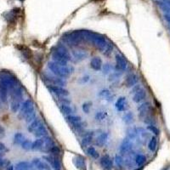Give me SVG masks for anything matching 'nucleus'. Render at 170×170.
<instances>
[{
  "label": "nucleus",
  "instance_id": "49530a36",
  "mask_svg": "<svg viewBox=\"0 0 170 170\" xmlns=\"http://www.w3.org/2000/svg\"><path fill=\"white\" fill-rule=\"evenodd\" d=\"M59 101L60 102V105H70L71 104V100L67 98L66 96H60Z\"/></svg>",
  "mask_w": 170,
  "mask_h": 170
},
{
  "label": "nucleus",
  "instance_id": "f03ea898",
  "mask_svg": "<svg viewBox=\"0 0 170 170\" xmlns=\"http://www.w3.org/2000/svg\"><path fill=\"white\" fill-rule=\"evenodd\" d=\"M48 69L54 75H56L57 77L61 78H68L71 73V71H73V69H71L67 67H62V66H60L58 64H56L54 61H49L48 62Z\"/></svg>",
  "mask_w": 170,
  "mask_h": 170
},
{
  "label": "nucleus",
  "instance_id": "9d476101",
  "mask_svg": "<svg viewBox=\"0 0 170 170\" xmlns=\"http://www.w3.org/2000/svg\"><path fill=\"white\" fill-rule=\"evenodd\" d=\"M146 98V91L144 89H141L139 91L133 94V101L135 103H140L141 101H143Z\"/></svg>",
  "mask_w": 170,
  "mask_h": 170
},
{
  "label": "nucleus",
  "instance_id": "9b49d317",
  "mask_svg": "<svg viewBox=\"0 0 170 170\" xmlns=\"http://www.w3.org/2000/svg\"><path fill=\"white\" fill-rule=\"evenodd\" d=\"M45 142H46V136L42 138H37V140L33 142L32 150H42L44 149Z\"/></svg>",
  "mask_w": 170,
  "mask_h": 170
},
{
  "label": "nucleus",
  "instance_id": "20e7f679",
  "mask_svg": "<svg viewBox=\"0 0 170 170\" xmlns=\"http://www.w3.org/2000/svg\"><path fill=\"white\" fill-rule=\"evenodd\" d=\"M35 111L33 103L31 100H25L21 106L20 109V113H19V118H26L27 116L32 114L33 112Z\"/></svg>",
  "mask_w": 170,
  "mask_h": 170
},
{
  "label": "nucleus",
  "instance_id": "ea45409f",
  "mask_svg": "<svg viewBox=\"0 0 170 170\" xmlns=\"http://www.w3.org/2000/svg\"><path fill=\"white\" fill-rule=\"evenodd\" d=\"M21 147L25 150H32V146H33V141H31L30 140H26L25 139V141L21 143Z\"/></svg>",
  "mask_w": 170,
  "mask_h": 170
},
{
  "label": "nucleus",
  "instance_id": "de8ad7c7",
  "mask_svg": "<svg viewBox=\"0 0 170 170\" xmlns=\"http://www.w3.org/2000/svg\"><path fill=\"white\" fill-rule=\"evenodd\" d=\"M115 163L118 167H122V164H123V160H122V157L121 156L117 155L115 156Z\"/></svg>",
  "mask_w": 170,
  "mask_h": 170
},
{
  "label": "nucleus",
  "instance_id": "58836bf2",
  "mask_svg": "<svg viewBox=\"0 0 170 170\" xmlns=\"http://www.w3.org/2000/svg\"><path fill=\"white\" fill-rule=\"evenodd\" d=\"M112 50H113V44L111 43V41H109V42H108V44H106V46L104 55L106 56H109L111 54Z\"/></svg>",
  "mask_w": 170,
  "mask_h": 170
},
{
  "label": "nucleus",
  "instance_id": "412c9836",
  "mask_svg": "<svg viewBox=\"0 0 170 170\" xmlns=\"http://www.w3.org/2000/svg\"><path fill=\"white\" fill-rule=\"evenodd\" d=\"M17 48L18 49L21 51V53L22 54L23 56L27 60L32 59V57H33V54H32V51L30 50L29 48L26 47V46H23V45H19L17 46Z\"/></svg>",
  "mask_w": 170,
  "mask_h": 170
},
{
  "label": "nucleus",
  "instance_id": "7ed1b4c3",
  "mask_svg": "<svg viewBox=\"0 0 170 170\" xmlns=\"http://www.w3.org/2000/svg\"><path fill=\"white\" fill-rule=\"evenodd\" d=\"M0 82L3 83L11 90L18 85V80L15 76L10 72H1L0 73Z\"/></svg>",
  "mask_w": 170,
  "mask_h": 170
},
{
  "label": "nucleus",
  "instance_id": "473e14b6",
  "mask_svg": "<svg viewBox=\"0 0 170 170\" xmlns=\"http://www.w3.org/2000/svg\"><path fill=\"white\" fill-rule=\"evenodd\" d=\"M56 48L59 50L60 52H61L62 54H64L65 56H67L69 59H71V56L70 55V53H69V51H68V49H67V48H66V46H64L63 44H58V45H56Z\"/></svg>",
  "mask_w": 170,
  "mask_h": 170
},
{
  "label": "nucleus",
  "instance_id": "f8f14e48",
  "mask_svg": "<svg viewBox=\"0 0 170 170\" xmlns=\"http://www.w3.org/2000/svg\"><path fill=\"white\" fill-rule=\"evenodd\" d=\"M34 136L36 137V138H42V137H44L47 136V134H48V130L46 129V127H45L43 123H41L40 125L37 127L36 130L33 132Z\"/></svg>",
  "mask_w": 170,
  "mask_h": 170
},
{
  "label": "nucleus",
  "instance_id": "a19ab883",
  "mask_svg": "<svg viewBox=\"0 0 170 170\" xmlns=\"http://www.w3.org/2000/svg\"><path fill=\"white\" fill-rule=\"evenodd\" d=\"M99 95L101 97H103L104 99L106 100H110V98H111V94L109 90H106V89H103L101 90L100 93H99Z\"/></svg>",
  "mask_w": 170,
  "mask_h": 170
},
{
  "label": "nucleus",
  "instance_id": "a211bd4d",
  "mask_svg": "<svg viewBox=\"0 0 170 170\" xmlns=\"http://www.w3.org/2000/svg\"><path fill=\"white\" fill-rule=\"evenodd\" d=\"M127 101H126V98L124 96L119 97L118 100L116 101L115 104V107L118 111H122L126 110V105H127Z\"/></svg>",
  "mask_w": 170,
  "mask_h": 170
},
{
  "label": "nucleus",
  "instance_id": "f3484780",
  "mask_svg": "<svg viewBox=\"0 0 170 170\" xmlns=\"http://www.w3.org/2000/svg\"><path fill=\"white\" fill-rule=\"evenodd\" d=\"M132 145H133V143H132L131 140L129 137L126 138V139H124V141H122L121 145H120V152H122V153L129 152L130 150H131V148H132Z\"/></svg>",
  "mask_w": 170,
  "mask_h": 170
},
{
  "label": "nucleus",
  "instance_id": "c85d7f7f",
  "mask_svg": "<svg viewBox=\"0 0 170 170\" xmlns=\"http://www.w3.org/2000/svg\"><path fill=\"white\" fill-rule=\"evenodd\" d=\"M72 54H73L74 57L78 60H83L87 57V54L83 50H73Z\"/></svg>",
  "mask_w": 170,
  "mask_h": 170
},
{
  "label": "nucleus",
  "instance_id": "4c0bfd02",
  "mask_svg": "<svg viewBox=\"0 0 170 170\" xmlns=\"http://www.w3.org/2000/svg\"><path fill=\"white\" fill-rule=\"evenodd\" d=\"M75 163H76V165H77L78 168H79L80 169L84 170L85 162L83 157H81V156H78L77 158L75 159Z\"/></svg>",
  "mask_w": 170,
  "mask_h": 170
},
{
  "label": "nucleus",
  "instance_id": "bb28decb",
  "mask_svg": "<svg viewBox=\"0 0 170 170\" xmlns=\"http://www.w3.org/2000/svg\"><path fill=\"white\" fill-rule=\"evenodd\" d=\"M108 116L107 111H105V110H101V111H97L96 114L95 116V118L98 122H102L106 118V117Z\"/></svg>",
  "mask_w": 170,
  "mask_h": 170
},
{
  "label": "nucleus",
  "instance_id": "4d7b16f0",
  "mask_svg": "<svg viewBox=\"0 0 170 170\" xmlns=\"http://www.w3.org/2000/svg\"><path fill=\"white\" fill-rule=\"evenodd\" d=\"M165 3L168 4V5L170 6V0H165Z\"/></svg>",
  "mask_w": 170,
  "mask_h": 170
},
{
  "label": "nucleus",
  "instance_id": "6e6552de",
  "mask_svg": "<svg viewBox=\"0 0 170 170\" xmlns=\"http://www.w3.org/2000/svg\"><path fill=\"white\" fill-rule=\"evenodd\" d=\"M10 96H11V101H19L21 102L23 99V89L21 86L17 85L14 89L10 90Z\"/></svg>",
  "mask_w": 170,
  "mask_h": 170
},
{
  "label": "nucleus",
  "instance_id": "e433bc0d",
  "mask_svg": "<svg viewBox=\"0 0 170 170\" xmlns=\"http://www.w3.org/2000/svg\"><path fill=\"white\" fill-rule=\"evenodd\" d=\"M156 145H157V141H156V138L155 136L152 137V139L150 140V142L148 144V148L152 151L154 152L156 148Z\"/></svg>",
  "mask_w": 170,
  "mask_h": 170
},
{
  "label": "nucleus",
  "instance_id": "864d4df0",
  "mask_svg": "<svg viewBox=\"0 0 170 170\" xmlns=\"http://www.w3.org/2000/svg\"><path fill=\"white\" fill-rule=\"evenodd\" d=\"M164 19L166 20L167 22L170 24V14H165L164 15Z\"/></svg>",
  "mask_w": 170,
  "mask_h": 170
},
{
  "label": "nucleus",
  "instance_id": "a18cd8bd",
  "mask_svg": "<svg viewBox=\"0 0 170 170\" xmlns=\"http://www.w3.org/2000/svg\"><path fill=\"white\" fill-rule=\"evenodd\" d=\"M84 125L85 123L83 121H81V122H78V123H75V124H73L72 125V127H73L74 129L76 130H79V131H81V130H83V129L84 128Z\"/></svg>",
  "mask_w": 170,
  "mask_h": 170
},
{
  "label": "nucleus",
  "instance_id": "3c124183",
  "mask_svg": "<svg viewBox=\"0 0 170 170\" xmlns=\"http://www.w3.org/2000/svg\"><path fill=\"white\" fill-rule=\"evenodd\" d=\"M7 151H8V149L6 148V146H5V145L0 142V155H2L4 152H6Z\"/></svg>",
  "mask_w": 170,
  "mask_h": 170
},
{
  "label": "nucleus",
  "instance_id": "393cba45",
  "mask_svg": "<svg viewBox=\"0 0 170 170\" xmlns=\"http://www.w3.org/2000/svg\"><path fill=\"white\" fill-rule=\"evenodd\" d=\"M41 123H42V122H41V121L38 118L34 119L33 121H32V122H30L29 125L27 127L28 132H29V133H33L34 131L36 130V129H37L38 126L40 125Z\"/></svg>",
  "mask_w": 170,
  "mask_h": 170
},
{
  "label": "nucleus",
  "instance_id": "6e6d98bb",
  "mask_svg": "<svg viewBox=\"0 0 170 170\" xmlns=\"http://www.w3.org/2000/svg\"><path fill=\"white\" fill-rule=\"evenodd\" d=\"M8 170H14V167L12 166H10L9 168H8Z\"/></svg>",
  "mask_w": 170,
  "mask_h": 170
},
{
  "label": "nucleus",
  "instance_id": "6ab92c4d",
  "mask_svg": "<svg viewBox=\"0 0 170 170\" xmlns=\"http://www.w3.org/2000/svg\"><path fill=\"white\" fill-rule=\"evenodd\" d=\"M90 67L93 70L100 71L102 68V60L100 57H94L90 61Z\"/></svg>",
  "mask_w": 170,
  "mask_h": 170
},
{
  "label": "nucleus",
  "instance_id": "72a5a7b5",
  "mask_svg": "<svg viewBox=\"0 0 170 170\" xmlns=\"http://www.w3.org/2000/svg\"><path fill=\"white\" fill-rule=\"evenodd\" d=\"M156 3L158 4L159 7L162 9L163 11L166 12V14H170V6L168 4H166L164 1H157Z\"/></svg>",
  "mask_w": 170,
  "mask_h": 170
},
{
  "label": "nucleus",
  "instance_id": "cd10ccee",
  "mask_svg": "<svg viewBox=\"0 0 170 170\" xmlns=\"http://www.w3.org/2000/svg\"><path fill=\"white\" fill-rule=\"evenodd\" d=\"M60 109L62 112L63 114H65L66 116L71 115V113H73V108L70 106L69 105H60Z\"/></svg>",
  "mask_w": 170,
  "mask_h": 170
},
{
  "label": "nucleus",
  "instance_id": "0eeeda50",
  "mask_svg": "<svg viewBox=\"0 0 170 170\" xmlns=\"http://www.w3.org/2000/svg\"><path fill=\"white\" fill-rule=\"evenodd\" d=\"M116 59V66L115 68L116 70L118 71H124L127 68V60L124 56L121 55V54H118L115 56Z\"/></svg>",
  "mask_w": 170,
  "mask_h": 170
},
{
  "label": "nucleus",
  "instance_id": "79ce46f5",
  "mask_svg": "<svg viewBox=\"0 0 170 170\" xmlns=\"http://www.w3.org/2000/svg\"><path fill=\"white\" fill-rule=\"evenodd\" d=\"M91 106H92V102L90 101H87V102H84L83 104V111H84V113H89V111H90V108H91Z\"/></svg>",
  "mask_w": 170,
  "mask_h": 170
},
{
  "label": "nucleus",
  "instance_id": "13d9d810",
  "mask_svg": "<svg viewBox=\"0 0 170 170\" xmlns=\"http://www.w3.org/2000/svg\"><path fill=\"white\" fill-rule=\"evenodd\" d=\"M19 1H21V2H23V1H24V0H19Z\"/></svg>",
  "mask_w": 170,
  "mask_h": 170
},
{
  "label": "nucleus",
  "instance_id": "f704fd0d",
  "mask_svg": "<svg viewBox=\"0 0 170 170\" xmlns=\"http://www.w3.org/2000/svg\"><path fill=\"white\" fill-rule=\"evenodd\" d=\"M122 120L123 122H125L126 124H130L131 122H133V115L131 111H129L127 112L123 117H122Z\"/></svg>",
  "mask_w": 170,
  "mask_h": 170
},
{
  "label": "nucleus",
  "instance_id": "37998d69",
  "mask_svg": "<svg viewBox=\"0 0 170 170\" xmlns=\"http://www.w3.org/2000/svg\"><path fill=\"white\" fill-rule=\"evenodd\" d=\"M145 162V156L143 155H138L135 157V163L137 165H142Z\"/></svg>",
  "mask_w": 170,
  "mask_h": 170
},
{
  "label": "nucleus",
  "instance_id": "8fccbe9b",
  "mask_svg": "<svg viewBox=\"0 0 170 170\" xmlns=\"http://www.w3.org/2000/svg\"><path fill=\"white\" fill-rule=\"evenodd\" d=\"M120 75H121V74L118 73V72H114V73L111 74V76H110V78H109V81L111 82V81H112V80L114 81V80H116V79H118V78L119 77H120Z\"/></svg>",
  "mask_w": 170,
  "mask_h": 170
},
{
  "label": "nucleus",
  "instance_id": "5fc2aeb1",
  "mask_svg": "<svg viewBox=\"0 0 170 170\" xmlns=\"http://www.w3.org/2000/svg\"><path fill=\"white\" fill-rule=\"evenodd\" d=\"M4 133H5V131H4V128L0 126V138H2L3 136H4V134H5Z\"/></svg>",
  "mask_w": 170,
  "mask_h": 170
},
{
  "label": "nucleus",
  "instance_id": "09e8293b",
  "mask_svg": "<svg viewBox=\"0 0 170 170\" xmlns=\"http://www.w3.org/2000/svg\"><path fill=\"white\" fill-rule=\"evenodd\" d=\"M147 129H149L151 132H152L153 133H155V134H158L159 133V129L154 126L153 124H151V125H148L147 126Z\"/></svg>",
  "mask_w": 170,
  "mask_h": 170
},
{
  "label": "nucleus",
  "instance_id": "7c9ffc66",
  "mask_svg": "<svg viewBox=\"0 0 170 170\" xmlns=\"http://www.w3.org/2000/svg\"><path fill=\"white\" fill-rule=\"evenodd\" d=\"M16 170H31V165L27 162H21L16 165Z\"/></svg>",
  "mask_w": 170,
  "mask_h": 170
},
{
  "label": "nucleus",
  "instance_id": "423d86ee",
  "mask_svg": "<svg viewBox=\"0 0 170 170\" xmlns=\"http://www.w3.org/2000/svg\"><path fill=\"white\" fill-rule=\"evenodd\" d=\"M47 89L53 94L56 95L57 96H68L69 95V91L67 89H64L61 86H57V85H47Z\"/></svg>",
  "mask_w": 170,
  "mask_h": 170
},
{
  "label": "nucleus",
  "instance_id": "2f4dec72",
  "mask_svg": "<svg viewBox=\"0 0 170 170\" xmlns=\"http://www.w3.org/2000/svg\"><path fill=\"white\" fill-rule=\"evenodd\" d=\"M87 153L88 155L90 156L91 157H93L94 159H98L99 158V153L97 152V151L95 150V148L93 147V146H89L87 149Z\"/></svg>",
  "mask_w": 170,
  "mask_h": 170
},
{
  "label": "nucleus",
  "instance_id": "c03bdc74",
  "mask_svg": "<svg viewBox=\"0 0 170 170\" xmlns=\"http://www.w3.org/2000/svg\"><path fill=\"white\" fill-rule=\"evenodd\" d=\"M112 69V67L111 66V64H105L104 65L103 68H102V70H103V73L104 75H106V74L110 73V71Z\"/></svg>",
  "mask_w": 170,
  "mask_h": 170
},
{
  "label": "nucleus",
  "instance_id": "aec40b11",
  "mask_svg": "<svg viewBox=\"0 0 170 170\" xmlns=\"http://www.w3.org/2000/svg\"><path fill=\"white\" fill-rule=\"evenodd\" d=\"M151 107V105L149 102H145V103L141 104V106H138V111H139V117L140 118H143L145 115L147 114V111Z\"/></svg>",
  "mask_w": 170,
  "mask_h": 170
},
{
  "label": "nucleus",
  "instance_id": "4be33fe9",
  "mask_svg": "<svg viewBox=\"0 0 170 170\" xmlns=\"http://www.w3.org/2000/svg\"><path fill=\"white\" fill-rule=\"evenodd\" d=\"M33 164L37 168V170H49L48 165L45 164L44 162H42L40 159H34L33 161Z\"/></svg>",
  "mask_w": 170,
  "mask_h": 170
},
{
  "label": "nucleus",
  "instance_id": "5701e85b",
  "mask_svg": "<svg viewBox=\"0 0 170 170\" xmlns=\"http://www.w3.org/2000/svg\"><path fill=\"white\" fill-rule=\"evenodd\" d=\"M44 159H46L56 170L60 169V165L59 160L57 158L52 156H44Z\"/></svg>",
  "mask_w": 170,
  "mask_h": 170
},
{
  "label": "nucleus",
  "instance_id": "c756f323",
  "mask_svg": "<svg viewBox=\"0 0 170 170\" xmlns=\"http://www.w3.org/2000/svg\"><path fill=\"white\" fill-rule=\"evenodd\" d=\"M25 136L21 133H16L14 136V143L15 145H21L23 141H25Z\"/></svg>",
  "mask_w": 170,
  "mask_h": 170
},
{
  "label": "nucleus",
  "instance_id": "4468645a",
  "mask_svg": "<svg viewBox=\"0 0 170 170\" xmlns=\"http://www.w3.org/2000/svg\"><path fill=\"white\" fill-rule=\"evenodd\" d=\"M94 135H95V132L94 131H87L84 133L83 139H82V145L83 146H88L92 142Z\"/></svg>",
  "mask_w": 170,
  "mask_h": 170
},
{
  "label": "nucleus",
  "instance_id": "2eb2a0df",
  "mask_svg": "<svg viewBox=\"0 0 170 170\" xmlns=\"http://www.w3.org/2000/svg\"><path fill=\"white\" fill-rule=\"evenodd\" d=\"M8 91L9 88L3 83L0 82V100L2 102L6 103L8 100Z\"/></svg>",
  "mask_w": 170,
  "mask_h": 170
},
{
  "label": "nucleus",
  "instance_id": "c9c22d12",
  "mask_svg": "<svg viewBox=\"0 0 170 170\" xmlns=\"http://www.w3.org/2000/svg\"><path fill=\"white\" fill-rule=\"evenodd\" d=\"M21 102H19V101H11L10 102V109L14 113H16L21 109Z\"/></svg>",
  "mask_w": 170,
  "mask_h": 170
},
{
  "label": "nucleus",
  "instance_id": "1a4fd4ad",
  "mask_svg": "<svg viewBox=\"0 0 170 170\" xmlns=\"http://www.w3.org/2000/svg\"><path fill=\"white\" fill-rule=\"evenodd\" d=\"M19 12H20L19 9H14L10 11L4 13V18L9 23H15L17 20Z\"/></svg>",
  "mask_w": 170,
  "mask_h": 170
},
{
  "label": "nucleus",
  "instance_id": "ddd939ff",
  "mask_svg": "<svg viewBox=\"0 0 170 170\" xmlns=\"http://www.w3.org/2000/svg\"><path fill=\"white\" fill-rule=\"evenodd\" d=\"M100 163L104 169L110 170L112 168V161L109 156H104L103 157H101Z\"/></svg>",
  "mask_w": 170,
  "mask_h": 170
},
{
  "label": "nucleus",
  "instance_id": "a878e982",
  "mask_svg": "<svg viewBox=\"0 0 170 170\" xmlns=\"http://www.w3.org/2000/svg\"><path fill=\"white\" fill-rule=\"evenodd\" d=\"M66 119H67V121L69 123H70L71 125L72 126L75 123H78V122H81L82 121V118L80 116H77V115H68L66 117Z\"/></svg>",
  "mask_w": 170,
  "mask_h": 170
},
{
  "label": "nucleus",
  "instance_id": "dca6fc26",
  "mask_svg": "<svg viewBox=\"0 0 170 170\" xmlns=\"http://www.w3.org/2000/svg\"><path fill=\"white\" fill-rule=\"evenodd\" d=\"M138 81H139V78H138V76H137L136 74H129V75L126 78L125 84L127 87L130 88V87H133V86L138 83Z\"/></svg>",
  "mask_w": 170,
  "mask_h": 170
},
{
  "label": "nucleus",
  "instance_id": "f257e3e1",
  "mask_svg": "<svg viewBox=\"0 0 170 170\" xmlns=\"http://www.w3.org/2000/svg\"><path fill=\"white\" fill-rule=\"evenodd\" d=\"M84 37L85 39H88L91 43H93L96 48L100 51H103L106 48V46L107 44L106 39L103 37L102 35H100L96 33H93L89 31H84Z\"/></svg>",
  "mask_w": 170,
  "mask_h": 170
},
{
  "label": "nucleus",
  "instance_id": "39448f33",
  "mask_svg": "<svg viewBox=\"0 0 170 170\" xmlns=\"http://www.w3.org/2000/svg\"><path fill=\"white\" fill-rule=\"evenodd\" d=\"M42 78L44 79L45 81L50 85H57V86H64L67 82L63 80L61 78H59L57 76H52L50 74H43L42 75Z\"/></svg>",
  "mask_w": 170,
  "mask_h": 170
},
{
  "label": "nucleus",
  "instance_id": "b1692460",
  "mask_svg": "<svg viewBox=\"0 0 170 170\" xmlns=\"http://www.w3.org/2000/svg\"><path fill=\"white\" fill-rule=\"evenodd\" d=\"M108 139V133H100L99 136L96 138L95 143L98 146H103L106 144V142Z\"/></svg>",
  "mask_w": 170,
  "mask_h": 170
},
{
  "label": "nucleus",
  "instance_id": "603ef678",
  "mask_svg": "<svg viewBox=\"0 0 170 170\" xmlns=\"http://www.w3.org/2000/svg\"><path fill=\"white\" fill-rule=\"evenodd\" d=\"M141 89H142L141 85L135 84L134 86H133V88L132 89V90H131V94H134V93H136L137 91H139V90H140Z\"/></svg>",
  "mask_w": 170,
  "mask_h": 170
}]
</instances>
